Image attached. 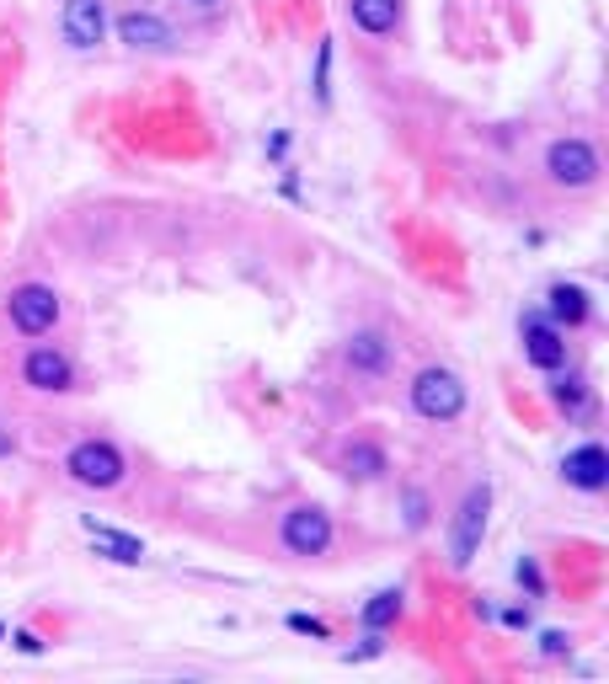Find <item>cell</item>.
<instances>
[{
  "label": "cell",
  "instance_id": "7",
  "mask_svg": "<svg viewBox=\"0 0 609 684\" xmlns=\"http://www.w3.org/2000/svg\"><path fill=\"white\" fill-rule=\"evenodd\" d=\"M59 27H65V43H70V49H97L102 33H107L102 0H65V17H59Z\"/></svg>",
  "mask_w": 609,
  "mask_h": 684
},
{
  "label": "cell",
  "instance_id": "12",
  "mask_svg": "<svg viewBox=\"0 0 609 684\" xmlns=\"http://www.w3.org/2000/svg\"><path fill=\"white\" fill-rule=\"evenodd\" d=\"M86 535H91V546H97L102 556H113V562H123V567H139V562H145V546H139L134 535L107 530V524H97V519H86Z\"/></svg>",
  "mask_w": 609,
  "mask_h": 684
},
{
  "label": "cell",
  "instance_id": "21",
  "mask_svg": "<svg viewBox=\"0 0 609 684\" xmlns=\"http://www.w3.org/2000/svg\"><path fill=\"white\" fill-rule=\"evenodd\" d=\"M289 631H300V636H332V631H326V620H316V615H289Z\"/></svg>",
  "mask_w": 609,
  "mask_h": 684
},
{
  "label": "cell",
  "instance_id": "6",
  "mask_svg": "<svg viewBox=\"0 0 609 684\" xmlns=\"http://www.w3.org/2000/svg\"><path fill=\"white\" fill-rule=\"evenodd\" d=\"M332 546V519H326V508L316 503H300L284 513V551L289 556H321Z\"/></svg>",
  "mask_w": 609,
  "mask_h": 684
},
{
  "label": "cell",
  "instance_id": "5",
  "mask_svg": "<svg viewBox=\"0 0 609 684\" xmlns=\"http://www.w3.org/2000/svg\"><path fill=\"white\" fill-rule=\"evenodd\" d=\"M545 171H551L556 188H588V182L599 177V150H593L588 139H556V145L545 150Z\"/></svg>",
  "mask_w": 609,
  "mask_h": 684
},
{
  "label": "cell",
  "instance_id": "27",
  "mask_svg": "<svg viewBox=\"0 0 609 684\" xmlns=\"http://www.w3.org/2000/svg\"><path fill=\"white\" fill-rule=\"evenodd\" d=\"M0 636H6V626H0Z\"/></svg>",
  "mask_w": 609,
  "mask_h": 684
},
{
  "label": "cell",
  "instance_id": "10",
  "mask_svg": "<svg viewBox=\"0 0 609 684\" xmlns=\"http://www.w3.org/2000/svg\"><path fill=\"white\" fill-rule=\"evenodd\" d=\"M524 359L535 369H561L567 364V342L556 326H545V316H524Z\"/></svg>",
  "mask_w": 609,
  "mask_h": 684
},
{
  "label": "cell",
  "instance_id": "23",
  "mask_svg": "<svg viewBox=\"0 0 609 684\" xmlns=\"http://www.w3.org/2000/svg\"><path fill=\"white\" fill-rule=\"evenodd\" d=\"M519 583H529V588L540 594V567H535V562H519Z\"/></svg>",
  "mask_w": 609,
  "mask_h": 684
},
{
  "label": "cell",
  "instance_id": "13",
  "mask_svg": "<svg viewBox=\"0 0 609 684\" xmlns=\"http://www.w3.org/2000/svg\"><path fill=\"white\" fill-rule=\"evenodd\" d=\"M545 316H551L556 326H583L588 321V294L577 284H556L551 300H545Z\"/></svg>",
  "mask_w": 609,
  "mask_h": 684
},
{
  "label": "cell",
  "instance_id": "8",
  "mask_svg": "<svg viewBox=\"0 0 609 684\" xmlns=\"http://www.w3.org/2000/svg\"><path fill=\"white\" fill-rule=\"evenodd\" d=\"M22 380L33 385V391H70L75 369H70V359L59 348H33V353H27V364H22Z\"/></svg>",
  "mask_w": 609,
  "mask_h": 684
},
{
  "label": "cell",
  "instance_id": "14",
  "mask_svg": "<svg viewBox=\"0 0 609 684\" xmlns=\"http://www.w3.org/2000/svg\"><path fill=\"white\" fill-rule=\"evenodd\" d=\"M348 17L364 27V33H390L396 27V17H401V0H348Z\"/></svg>",
  "mask_w": 609,
  "mask_h": 684
},
{
  "label": "cell",
  "instance_id": "1",
  "mask_svg": "<svg viewBox=\"0 0 609 684\" xmlns=\"http://www.w3.org/2000/svg\"><path fill=\"white\" fill-rule=\"evenodd\" d=\"M412 407L417 417H428V423H455L465 412V385L455 369H423V375L412 380Z\"/></svg>",
  "mask_w": 609,
  "mask_h": 684
},
{
  "label": "cell",
  "instance_id": "15",
  "mask_svg": "<svg viewBox=\"0 0 609 684\" xmlns=\"http://www.w3.org/2000/svg\"><path fill=\"white\" fill-rule=\"evenodd\" d=\"M348 364H353V369H364V375H380V369L390 364L385 337H380V332H358V337L348 342Z\"/></svg>",
  "mask_w": 609,
  "mask_h": 684
},
{
  "label": "cell",
  "instance_id": "24",
  "mask_svg": "<svg viewBox=\"0 0 609 684\" xmlns=\"http://www.w3.org/2000/svg\"><path fill=\"white\" fill-rule=\"evenodd\" d=\"M17 647H22V652H43V642H38L33 631H17Z\"/></svg>",
  "mask_w": 609,
  "mask_h": 684
},
{
  "label": "cell",
  "instance_id": "3",
  "mask_svg": "<svg viewBox=\"0 0 609 684\" xmlns=\"http://www.w3.org/2000/svg\"><path fill=\"white\" fill-rule=\"evenodd\" d=\"M487 508H492V487L481 481V487L465 492V503L455 513V530H449V562L455 567L476 562V546H481V535H487Z\"/></svg>",
  "mask_w": 609,
  "mask_h": 684
},
{
  "label": "cell",
  "instance_id": "11",
  "mask_svg": "<svg viewBox=\"0 0 609 684\" xmlns=\"http://www.w3.org/2000/svg\"><path fill=\"white\" fill-rule=\"evenodd\" d=\"M118 38L129 43V49H171V27L161 17H150V11H129V17H118Z\"/></svg>",
  "mask_w": 609,
  "mask_h": 684
},
{
  "label": "cell",
  "instance_id": "19",
  "mask_svg": "<svg viewBox=\"0 0 609 684\" xmlns=\"http://www.w3.org/2000/svg\"><path fill=\"white\" fill-rule=\"evenodd\" d=\"M401 503H406V530H423V524H428V492L423 487H406Z\"/></svg>",
  "mask_w": 609,
  "mask_h": 684
},
{
  "label": "cell",
  "instance_id": "18",
  "mask_svg": "<svg viewBox=\"0 0 609 684\" xmlns=\"http://www.w3.org/2000/svg\"><path fill=\"white\" fill-rule=\"evenodd\" d=\"M551 396H556V407L567 412V417H583V412H588V385L577 380V375H561V380L551 385Z\"/></svg>",
  "mask_w": 609,
  "mask_h": 684
},
{
  "label": "cell",
  "instance_id": "4",
  "mask_svg": "<svg viewBox=\"0 0 609 684\" xmlns=\"http://www.w3.org/2000/svg\"><path fill=\"white\" fill-rule=\"evenodd\" d=\"M11 326H17L22 337H43V332H54V321H59V294L49 284H22V289H11Z\"/></svg>",
  "mask_w": 609,
  "mask_h": 684
},
{
  "label": "cell",
  "instance_id": "16",
  "mask_svg": "<svg viewBox=\"0 0 609 684\" xmlns=\"http://www.w3.org/2000/svg\"><path fill=\"white\" fill-rule=\"evenodd\" d=\"M342 471H348L353 481H374V476L385 471V455L374 444H353L348 455H342Z\"/></svg>",
  "mask_w": 609,
  "mask_h": 684
},
{
  "label": "cell",
  "instance_id": "22",
  "mask_svg": "<svg viewBox=\"0 0 609 684\" xmlns=\"http://www.w3.org/2000/svg\"><path fill=\"white\" fill-rule=\"evenodd\" d=\"M540 642H545V652H551V658H561V652H572V642H567L561 631H545Z\"/></svg>",
  "mask_w": 609,
  "mask_h": 684
},
{
  "label": "cell",
  "instance_id": "25",
  "mask_svg": "<svg viewBox=\"0 0 609 684\" xmlns=\"http://www.w3.org/2000/svg\"><path fill=\"white\" fill-rule=\"evenodd\" d=\"M193 6H198V11H209V6H220V0H193Z\"/></svg>",
  "mask_w": 609,
  "mask_h": 684
},
{
  "label": "cell",
  "instance_id": "2",
  "mask_svg": "<svg viewBox=\"0 0 609 684\" xmlns=\"http://www.w3.org/2000/svg\"><path fill=\"white\" fill-rule=\"evenodd\" d=\"M65 471L81 481V487H97V492H107V487H118L123 481V455H118V444H107V439H81L65 455Z\"/></svg>",
  "mask_w": 609,
  "mask_h": 684
},
{
  "label": "cell",
  "instance_id": "20",
  "mask_svg": "<svg viewBox=\"0 0 609 684\" xmlns=\"http://www.w3.org/2000/svg\"><path fill=\"white\" fill-rule=\"evenodd\" d=\"M326 70H332V43H321V54H316V102L332 97V86H326Z\"/></svg>",
  "mask_w": 609,
  "mask_h": 684
},
{
  "label": "cell",
  "instance_id": "26",
  "mask_svg": "<svg viewBox=\"0 0 609 684\" xmlns=\"http://www.w3.org/2000/svg\"><path fill=\"white\" fill-rule=\"evenodd\" d=\"M0 455H11V439H6V433H0Z\"/></svg>",
  "mask_w": 609,
  "mask_h": 684
},
{
  "label": "cell",
  "instance_id": "17",
  "mask_svg": "<svg viewBox=\"0 0 609 684\" xmlns=\"http://www.w3.org/2000/svg\"><path fill=\"white\" fill-rule=\"evenodd\" d=\"M396 615H401V588H385V594H374V599L364 604V626H369V631H385Z\"/></svg>",
  "mask_w": 609,
  "mask_h": 684
},
{
  "label": "cell",
  "instance_id": "9",
  "mask_svg": "<svg viewBox=\"0 0 609 684\" xmlns=\"http://www.w3.org/2000/svg\"><path fill=\"white\" fill-rule=\"evenodd\" d=\"M561 476L572 481V487H583V492H604L609 487V455H604V444H577L567 460H561Z\"/></svg>",
  "mask_w": 609,
  "mask_h": 684
}]
</instances>
